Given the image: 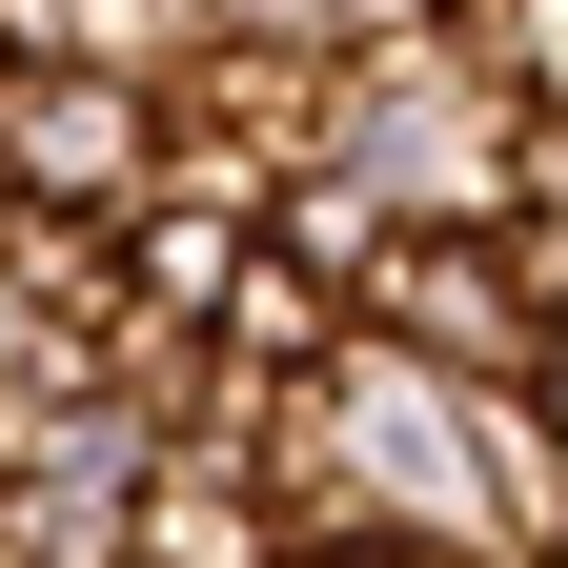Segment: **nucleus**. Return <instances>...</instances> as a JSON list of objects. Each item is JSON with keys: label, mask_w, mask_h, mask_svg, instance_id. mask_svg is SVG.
<instances>
[{"label": "nucleus", "mask_w": 568, "mask_h": 568, "mask_svg": "<svg viewBox=\"0 0 568 568\" xmlns=\"http://www.w3.org/2000/svg\"><path fill=\"white\" fill-rule=\"evenodd\" d=\"M528 142L548 122L487 82V41L447 21V41H366V61H345V142H325V163H366L386 224H508Z\"/></svg>", "instance_id": "1"}, {"label": "nucleus", "mask_w": 568, "mask_h": 568, "mask_svg": "<svg viewBox=\"0 0 568 568\" xmlns=\"http://www.w3.org/2000/svg\"><path fill=\"white\" fill-rule=\"evenodd\" d=\"M366 325L386 345H426L447 386H548V305H528V264H508V224H406L386 264H366Z\"/></svg>", "instance_id": "2"}, {"label": "nucleus", "mask_w": 568, "mask_h": 568, "mask_svg": "<svg viewBox=\"0 0 568 568\" xmlns=\"http://www.w3.org/2000/svg\"><path fill=\"white\" fill-rule=\"evenodd\" d=\"M0 203L142 224V203H163V102H142V82H102V61H41V82H0Z\"/></svg>", "instance_id": "3"}, {"label": "nucleus", "mask_w": 568, "mask_h": 568, "mask_svg": "<svg viewBox=\"0 0 568 568\" xmlns=\"http://www.w3.org/2000/svg\"><path fill=\"white\" fill-rule=\"evenodd\" d=\"M467 41H487V82L528 122H568V0H467Z\"/></svg>", "instance_id": "4"}, {"label": "nucleus", "mask_w": 568, "mask_h": 568, "mask_svg": "<svg viewBox=\"0 0 568 568\" xmlns=\"http://www.w3.org/2000/svg\"><path fill=\"white\" fill-rule=\"evenodd\" d=\"M467 0H345V41H447Z\"/></svg>", "instance_id": "5"}]
</instances>
